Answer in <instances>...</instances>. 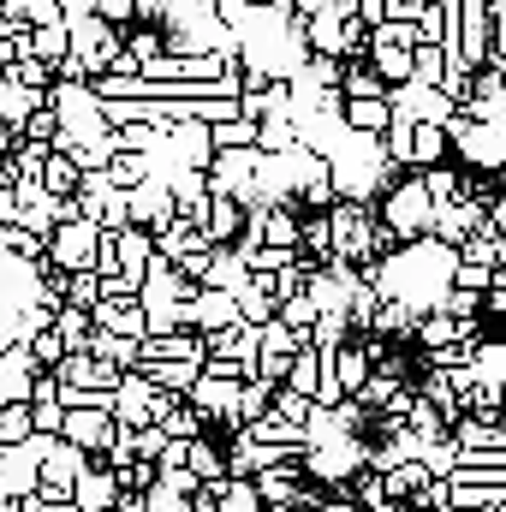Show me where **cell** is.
I'll use <instances>...</instances> for the list:
<instances>
[{"mask_svg":"<svg viewBox=\"0 0 506 512\" xmlns=\"http://www.w3.org/2000/svg\"><path fill=\"white\" fill-rule=\"evenodd\" d=\"M268 393H274V387H262V382L239 387V399H233V429H245V423H256V417H268Z\"/></svg>","mask_w":506,"mask_h":512,"instance_id":"cell-32","label":"cell"},{"mask_svg":"<svg viewBox=\"0 0 506 512\" xmlns=\"http://www.w3.org/2000/svg\"><path fill=\"white\" fill-rule=\"evenodd\" d=\"M209 149H215V155H221V149H256V126L239 120V114H233V120H215V126H209Z\"/></svg>","mask_w":506,"mask_h":512,"instance_id":"cell-29","label":"cell"},{"mask_svg":"<svg viewBox=\"0 0 506 512\" xmlns=\"http://www.w3.org/2000/svg\"><path fill=\"white\" fill-rule=\"evenodd\" d=\"M96 245H102L96 221H60V227L42 239V251H48V268H60V274H90V262H96Z\"/></svg>","mask_w":506,"mask_h":512,"instance_id":"cell-3","label":"cell"},{"mask_svg":"<svg viewBox=\"0 0 506 512\" xmlns=\"http://www.w3.org/2000/svg\"><path fill=\"white\" fill-rule=\"evenodd\" d=\"M185 328L191 334H227V328H239V310H233V298L227 292H191L185 298Z\"/></svg>","mask_w":506,"mask_h":512,"instance_id":"cell-10","label":"cell"},{"mask_svg":"<svg viewBox=\"0 0 506 512\" xmlns=\"http://www.w3.org/2000/svg\"><path fill=\"white\" fill-rule=\"evenodd\" d=\"M96 227H102V233H126V227H131V215H126V191H114V197H108V203L96 209Z\"/></svg>","mask_w":506,"mask_h":512,"instance_id":"cell-37","label":"cell"},{"mask_svg":"<svg viewBox=\"0 0 506 512\" xmlns=\"http://www.w3.org/2000/svg\"><path fill=\"white\" fill-rule=\"evenodd\" d=\"M12 36H18V24H12V18H6V6H0V42H12Z\"/></svg>","mask_w":506,"mask_h":512,"instance_id":"cell-41","label":"cell"},{"mask_svg":"<svg viewBox=\"0 0 506 512\" xmlns=\"http://www.w3.org/2000/svg\"><path fill=\"white\" fill-rule=\"evenodd\" d=\"M12 185H18V179H12V167L0 161V191H12Z\"/></svg>","mask_w":506,"mask_h":512,"instance_id":"cell-43","label":"cell"},{"mask_svg":"<svg viewBox=\"0 0 506 512\" xmlns=\"http://www.w3.org/2000/svg\"><path fill=\"white\" fill-rule=\"evenodd\" d=\"M340 126L358 137H381L387 131V102H340Z\"/></svg>","mask_w":506,"mask_h":512,"instance_id":"cell-27","label":"cell"},{"mask_svg":"<svg viewBox=\"0 0 506 512\" xmlns=\"http://www.w3.org/2000/svg\"><path fill=\"white\" fill-rule=\"evenodd\" d=\"M161 155H167L173 167L203 173V167L215 161V149H209V126H203V120H179V126H167L161 131Z\"/></svg>","mask_w":506,"mask_h":512,"instance_id":"cell-7","label":"cell"},{"mask_svg":"<svg viewBox=\"0 0 506 512\" xmlns=\"http://www.w3.org/2000/svg\"><path fill=\"white\" fill-rule=\"evenodd\" d=\"M376 512H411V507H376Z\"/></svg>","mask_w":506,"mask_h":512,"instance_id":"cell-45","label":"cell"},{"mask_svg":"<svg viewBox=\"0 0 506 512\" xmlns=\"http://www.w3.org/2000/svg\"><path fill=\"white\" fill-rule=\"evenodd\" d=\"M495 274H501V268H471V262H453L447 286H453V292H471V298H483V292L495 286Z\"/></svg>","mask_w":506,"mask_h":512,"instance_id":"cell-33","label":"cell"},{"mask_svg":"<svg viewBox=\"0 0 506 512\" xmlns=\"http://www.w3.org/2000/svg\"><path fill=\"white\" fill-rule=\"evenodd\" d=\"M465 370H471V382L483 387V393H501V382H506V346H501V340H483V346L465 358Z\"/></svg>","mask_w":506,"mask_h":512,"instance_id":"cell-20","label":"cell"},{"mask_svg":"<svg viewBox=\"0 0 506 512\" xmlns=\"http://www.w3.org/2000/svg\"><path fill=\"white\" fill-rule=\"evenodd\" d=\"M36 185H42L54 203L78 197V167H72V155H48V161H42V173H36Z\"/></svg>","mask_w":506,"mask_h":512,"instance_id":"cell-24","label":"cell"},{"mask_svg":"<svg viewBox=\"0 0 506 512\" xmlns=\"http://www.w3.org/2000/svg\"><path fill=\"white\" fill-rule=\"evenodd\" d=\"M483 512H506V507H483Z\"/></svg>","mask_w":506,"mask_h":512,"instance_id":"cell-46","label":"cell"},{"mask_svg":"<svg viewBox=\"0 0 506 512\" xmlns=\"http://www.w3.org/2000/svg\"><path fill=\"white\" fill-rule=\"evenodd\" d=\"M310 512H358V507H352L346 495H322V501H316V507H310Z\"/></svg>","mask_w":506,"mask_h":512,"instance_id":"cell-40","label":"cell"},{"mask_svg":"<svg viewBox=\"0 0 506 512\" xmlns=\"http://www.w3.org/2000/svg\"><path fill=\"white\" fill-rule=\"evenodd\" d=\"M209 501H215V512H262L256 489H251V483H239V477L215 483V489H209Z\"/></svg>","mask_w":506,"mask_h":512,"instance_id":"cell-30","label":"cell"},{"mask_svg":"<svg viewBox=\"0 0 506 512\" xmlns=\"http://www.w3.org/2000/svg\"><path fill=\"white\" fill-rule=\"evenodd\" d=\"M298 465H304V483L316 477V483H328V489H346V483L364 471V435H352V441H340V447L298 453Z\"/></svg>","mask_w":506,"mask_h":512,"instance_id":"cell-4","label":"cell"},{"mask_svg":"<svg viewBox=\"0 0 506 512\" xmlns=\"http://www.w3.org/2000/svg\"><path fill=\"white\" fill-rule=\"evenodd\" d=\"M84 471H90V459L54 435V441H48V453H42V465H36V483H42V489H60V495H72V483H78Z\"/></svg>","mask_w":506,"mask_h":512,"instance_id":"cell-12","label":"cell"},{"mask_svg":"<svg viewBox=\"0 0 506 512\" xmlns=\"http://www.w3.org/2000/svg\"><path fill=\"white\" fill-rule=\"evenodd\" d=\"M102 173H108V185H114V191H137V185L149 179V155H114Z\"/></svg>","mask_w":506,"mask_h":512,"instance_id":"cell-31","label":"cell"},{"mask_svg":"<svg viewBox=\"0 0 506 512\" xmlns=\"http://www.w3.org/2000/svg\"><path fill=\"white\" fill-rule=\"evenodd\" d=\"M36 108H42V96H36V90H18L12 78H0V126L12 131V137L24 131V120H30Z\"/></svg>","mask_w":506,"mask_h":512,"instance_id":"cell-22","label":"cell"},{"mask_svg":"<svg viewBox=\"0 0 506 512\" xmlns=\"http://www.w3.org/2000/svg\"><path fill=\"white\" fill-rule=\"evenodd\" d=\"M0 227H12V191H0Z\"/></svg>","mask_w":506,"mask_h":512,"instance_id":"cell-42","label":"cell"},{"mask_svg":"<svg viewBox=\"0 0 506 512\" xmlns=\"http://www.w3.org/2000/svg\"><path fill=\"white\" fill-rule=\"evenodd\" d=\"M304 280H310V268H304V262H292V268L268 274V298H274V304H292V298L304 292Z\"/></svg>","mask_w":506,"mask_h":512,"instance_id":"cell-35","label":"cell"},{"mask_svg":"<svg viewBox=\"0 0 506 512\" xmlns=\"http://www.w3.org/2000/svg\"><path fill=\"white\" fill-rule=\"evenodd\" d=\"M262 512H298V507H262Z\"/></svg>","mask_w":506,"mask_h":512,"instance_id":"cell-44","label":"cell"},{"mask_svg":"<svg viewBox=\"0 0 506 512\" xmlns=\"http://www.w3.org/2000/svg\"><path fill=\"white\" fill-rule=\"evenodd\" d=\"M155 429H161L167 441H197V435H209V423H203V417H197V411H191L185 399H173V405H167V411L155 417Z\"/></svg>","mask_w":506,"mask_h":512,"instance_id":"cell-25","label":"cell"},{"mask_svg":"<svg viewBox=\"0 0 506 512\" xmlns=\"http://www.w3.org/2000/svg\"><path fill=\"white\" fill-rule=\"evenodd\" d=\"M90 334H108V340L137 346V340H143V310H137V298H102V304L90 310Z\"/></svg>","mask_w":506,"mask_h":512,"instance_id":"cell-11","label":"cell"},{"mask_svg":"<svg viewBox=\"0 0 506 512\" xmlns=\"http://www.w3.org/2000/svg\"><path fill=\"white\" fill-rule=\"evenodd\" d=\"M328 185H334V203L376 209L381 197L399 185V167L381 155V137H358V131H346L340 149L328 155Z\"/></svg>","mask_w":506,"mask_h":512,"instance_id":"cell-1","label":"cell"},{"mask_svg":"<svg viewBox=\"0 0 506 512\" xmlns=\"http://www.w3.org/2000/svg\"><path fill=\"white\" fill-rule=\"evenodd\" d=\"M453 143H459V161H477L483 173H495L501 155H506L501 149V126H471V120H465V131H459ZM453 143H447V149H453Z\"/></svg>","mask_w":506,"mask_h":512,"instance_id":"cell-14","label":"cell"},{"mask_svg":"<svg viewBox=\"0 0 506 512\" xmlns=\"http://www.w3.org/2000/svg\"><path fill=\"white\" fill-rule=\"evenodd\" d=\"M54 209H60V203H54L42 185H30V179L12 185V227H24L30 239H48V233H54Z\"/></svg>","mask_w":506,"mask_h":512,"instance_id":"cell-9","label":"cell"},{"mask_svg":"<svg viewBox=\"0 0 506 512\" xmlns=\"http://www.w3.org/2000/svg\"><path fill=\"white\" fill-rule=\"evenodd\" d=\"M239 227H245V209L233 203V197H209V209H203V245L209 251H227L233 239H239Z\"/></svg>","mask_w":506,"mask_h":512,"instance_id":"cell-13","label":"cell"},{"mask_svg":"<svg viewBox=\"0 0 506 512\" xmlns=\"http://www.w3.org/2000/svg\"><path fill=\"white\" fill-rule=\"evenodd\" d=\"M411 328H417V310H411V304H399V298H381L364 340H387V346H393V340H411Z\"/></svg>","mask_w":506,"mask_h":512,"instance_id":"cell-16","label":"cell"},{"mask_svg":"<svg viewBox=\"0 0 506 512\" xmlns=\"http://www.w3.org/2000/svg\"><path fill=\"white\" fill-rule=\"evenodd\" d=\"M376 221L399 239V245H417V239H429V221H435V203L423 197V185H417V173H399V185L387 191L376 203Z\"/></svg>","mask_w":506,"mask_h":512,"instance_id":"cell-2","label":"cell"},{"mask_svg":"<svg viewBox=\"0 0 506 512\" xmlns=\"http://www.w3.org/2000/svg\"><path fill=\"white\" fill-rule=\"evenodd\" d=\"M161 447H167V435H161V429H155V423H149V429H137V435H131V459H143V465H155V459H161Z\"/></svg>","mask_w":506,"mask_h":512,"instance_id":"cell-39","label":"cell"},{"mask_svg":"<svg viewBox=\"0 0 506 512\" xmlns=\"http://www.w3.org/2000/svg\"><path fill=\"white\" fill-rule=\"evenodd\" d=\"M251 286V268L239 262L233 251H209V268H203V292H245Z\"/></svg>","mask_w":506,"mask_h":512,"instance_id":"cell-17","label":"cell"},{"mask_svg":"<svg viewBox=\"0 0 506 512\" xmlns=\"http://www.w3.org/2000/svg\"><path fill=\"white\" fill-rule=\"evenodd\" d=\"M185 471L197 477V489H215V483H227V465H221V447H215L209 435H197V441H185Z\"/></svg>","mask_w":506,"mask_h":512,"instance_id":"cell-18","label":"cell"},{"mask_svg":"<svg viewBox=\"0 0 506 512\" xmlns=\"http://www.w3.org/2000/svg\"><path fill=\"white\" fill-rule=\"evenodd\" d=\"M381 96H387V84H381L364 60H346L340 66V102H381Z\"/></svg>","mask_w":506,"mask_h":512,"instance_id":"cell-23","label":"cell"},{"mask_svg":"<svg viewBox=\"0 0 506 512\" xmlns=\"http://www.w3.org/2000/svg\"><path fill=\"white\" fill-rule=\"evenodd\" d=\"M411 340H417V352H435V346H453V340H459V322H453L447 310H429V316H417V328H411Z\"/></svg>","mask_w":506,"mask_h":512,"instance_id":"cell-26","label":"cell"},{"mask_svg":"<svg viewBox=\"0 0 506 512\" xmlns=\"http://www.w3.org/2000/svg\"><path fill=\"white\" fill-rule=\"evenodd\" d=\"M251 489H256L262 507H298V489H304V465H298V453L262 465V471L251 477Z\"/></svg>","mask_w":506,"mask_h":512,"instance_id":"cell-8","label":"cell"},{"mask_svg":"<svg viewBox=\"0 0 506 512\" xmlns=\"http://www.w3.org/2000/svg\"><path fill=\"white\" fill-rule=\"evenodd\" d=\"M72 512H114V501H120V489H114V471H102V465H90L78 483H72Z\"/></svg>","mask_w":506,"mask_h":512,"instance_id":"cell-15","label":"cell"},{"mask_svg":"<svg viewBox=\"0 0 506 512\" xmlns=\"http://www.w3.org/2000/svg\"><path fill=\"white\" fill-rule=\"evenodd\" d=\"M447 72V60H441V48H411V78L405 84H423V90H435V78Z\"/></svg>","mask_w":506,"mask_h":512,"instance_id":"cell-34","label":"cell"},{"mask_svg":"<svg viewBox=\"0 0 506 512\" xmlns=\"http://www.w3.org/2000/svg\"><path fill=\"white\" fill-rule=\"evenodd\" d=\"M60 441L78 447V453L96 465V459L108 453V441H114V417H108V411H66V417H60Z\"/></svg>","mask_w":506,"mask_h":512,"instance_id":"cell-6","label":"cell"},{"mask_svg":"<svg viewBox=\"0 0 506 512\" xmlns=\"http://www.w3.org/2000/svg\"><path fill=\"white\" fill-rule=\"evenodd\" d=\"M30 441V411L24 405H6L0 411V447H24Z\"/></svg>","mask_w":506,"mask_h":512,"instance_id":"cell-36","label":"cell"},{"mask_svg":"<svg viewBox=\"0 0 506 512\" xmlns=\"http://www.w3.org/2000/svg\"><path fill=\"white\" fill-rule=\"evenodd\" d=\"M90 18H102L108 30H131V0H90Z\"/></svg>","mask_w":506,"mask_h":512,"instance_id":"cell-38","label":"cell"},{"mask_svg":"<svg viewBox=\"0 0 506 512\" xmlns=\"http://www.w3.org/2000/svg\"><path fill=\"white\" fill-rule=\"evenodd\" d=\"M447 441H453L459 453H506V435H501V429H495V423H471V417H453Z\"/></svg>","mask_w":506,"mask_h":512,"instance_id":"cell-19","label":"cell"},{"mask_svg":"<svg viewBox=\"0 0 506 512\" xmlns=\"http://www.w3.org/2000/svg\"><path fill=\"white\" fill-rule=\"evenodd\" d=\"M334 382H340V393H346V399L370 382V352H364V340H346V346L334 352Z\"/></svg>","mask_w":506,"mask_h":512,"instance_id":"cell-21","label":"cell"},{"mask_svg":"<svg viewBox=\"0 0 506 512\" xmlns=\"http://www.w3.org/2000/svg\"><path fill=\"white\" fill-rule=\"evenodd\" d=\"M501 256H506V239L489 233V227H477V233L459 245V262H471V268H501Z\"/></svg>","mask_w":506,"mask_h":512,"instance_id":"cell-28","label":"cell"},{"mask_svg":"<svg viewBox=\"0 0 506 512\" xmlns=\"http://www.w3.org/2000/svg\"><path fill=\"white\" fill-rule=\"evenodd\" d=\"M364 423H370V417H364L352 399H346V405H334V411L310 405V417H304V429H298V435H304V447H298V453H316V447H340V441H352Z\"/></svg>","mask_w":506,"mask_h":512,"instance_id":"cell-5","label":"cell"}]
</instances>
